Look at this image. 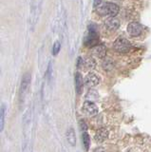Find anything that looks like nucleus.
I'll list each match as a JSON object with an SVG mask.
<instances>
[{
  "mask_svg": "<svg viewBox=\"0 0 151 152\" xmlns=\"http://www.w3.org/2000/svg\"><path fill=\"white\" fill-rule=\"evenodd\" d=\"M98 12L102 15H109L110 17H115L119 12V7L113 3H106L104 6L98 8Z\"/></svg>",
  "mask_w": 151,
  "mask_h": 152,
  "instance_id": "nucleus-1",
  "label": "nucleus"
},
{
  "mask_svg": "<svg viewBox=\"0 0 151 152\" xmlns=\"http://www.w3.org/2000/svg\"><path fill=\"white\" fill-rule=\"evenodd\" d=\"M113 48L117 52H120V53H125V52H128L130 48H131V44L130 42L125 39V38L123 37H119L115 40L114 44H113Z\"/></svg>",
  "mask_w": 151,
  "mask_h": 152,
  "instance_id": "nucleus-2",
  "label": "nucleus"
},
{
  "mask_svg": "<svg viewBox=\"0 0 151 152\" xmlns=\"http://www.w3.org/2000/svg\"><path fill=\"white\" fill-rule=\"evenodd\" d=\"M85 85L88 88H94L100 83V77L94 72H89L86 77H85Z\"/></svg>",
  "mask_w": 151,
  "mask_h": 152,
  "instance_id": "nucleus-3",
  "label": "nucleus"
},
{
  "mask_svg": "<svg viewBox=\"0 0 151 152\" xmlns=\"http://www.w3.org/2000/svg\"><path fill=\"white\" fill-rule=\"evenodd\" d=\"M126 31H127V32H128V34L130 36L136 37V36L141 35L142 31H143V28H142V26L140 25L139 23L131 22V23L128 24V25H127Z\"/></svg>",
  "mask_w": 151,
  "mask_h": 152,
  "instance_id": "nucleus-4",
  "label": "nucleus"
},
{
  "mask_svg": "<svg viewBox=\"0 0 151 152\" xmlns=\"http://www.w3.org/2000/svg\"><path fill=\"white\" fill-rule=\"evenodd\" d=\"M83 110L86 112L88 115L93 116L98 113V107L94 103L90 101H86L83 104Z\"/></svg>",
  "mask_w": 151,
  "mask_h": 152,
  "instance_id": "nucleus-5",
  "label": "nucleus"
},
{
  "mask_svg": "<svg viewBox=\"0 0 151 152\" xmlns=\"http://www.w3.org/2000/svg\"><path fill=\"white\" fill-rule=\"evenodd\" d=\"M97 41H98L97 33L95 32V31H94L93 28H89L88 35L86 37V39H85V45L88 47H92L93 45H96Z\"/></svg>",
  "mask_w": 151,
  "mask_h": 152,
  "instance_id": "nucleus-6",
  "label": "nucleus"
},
{
  "mask_svg": "<svg viewBox=\"0 0 151 152\" xmlns=\"http://www.w3.org/2000/svg\"><path fill=\"white\" fill-rule=\"evenodd\" d=\"M31 82V74L30 73H25L23 76L22 81H21V88H20V93L21 96H24V94L27 91V88L29 87Z\"/></svg>",
  "mask_w": 151,
  "mask_h": 152,
  "instance_id": "nucleus-7",
  "label": "nucleus"
},
{
  "mask_svg": "<svg viewBox=\"0 0 151 152\" xmlns=\"http://www.w3.org/2000/svg\"><path fill=\"white\" fill-rule=\"evenodd\" d=\"M108 136V130L107 129V128H100L97 133L95 134V137H94V139H95V142H103L104 141H106V139L107 138Z\"/></svg>",
  "mask_w": 151,
  "mask_h": 152,
  "instance_id": "nucleus-8",
  "label": "nucleus"
},
{
  "mask_svg": "<svg viewBox=\"0 0 151 152\" xmlns=\"http://www.w3.org/2000/svg\"><path fill=\"white\" fill-rule=\"evenodd\" d=\"M106 26L107 28V30L109 31H116L120 26V22L118 19H116L115 17H110L108 18L106 21Z\"/></svg>",
  "mask_w": 151,
  "mask_h": 152,
  "instance_id": "nucleus-9",
  "label": "nucleus"
},
{
  "mask_svg": "<svg viewBox=\"0 0 151 152\" xmlns=\"http://www.w3.org/2000/svg\"><path fill=\"white\" fill-rule=\"evenodd\" d=\"M84 83H85V81H83L82 75L80 74L79 72L75 73V88H76V92L78 94H81L82 93Z\"/></svg>",
  "mask_w": 151,
  "mask_h": 152,
  "instance_id": "nucleus-10",
  "label": "nucleus"
},
{
  "mask_svg": "<svg viewBox=\"0 0 151 152\" xmlns=\"http://www.w3.org/2000/svg\"><path fill=\"white\" fill-rule=\"evenodd\" d=\"M66 136H67V140L69 142L70 145L74 146L76 145V135H75V132L73 130V128H69L67 133H66Z\"/></svg>",
  "mask_w": 151,
  "mask_h": 152,
  "instance_id": "nucleus-11",
  "label": "nucleus"
},
{
  "mask_svg": "<svg viewBox=\"0 0 151 152\" xmlns=\"http://www.w3.org/2000/svg\"><path fill=\"white\" fill-rule=\"evenodd\" d=\"M92 53L98 58H104L106 55V48L104 46H96L92 49Z\"/></svg>",
  "mask_w": 151,
  "mask_h": 152,
  "instance_id": "nucleus-12",
  "label": "nucleus"
},
{
  "mask_svg": "<svg viewBox=\"0 0 151 152\" xmlns=\"http://www.w3.org/2000/svg\"><path fill=\"white\" fill-rule=\"evenodd\" d=\"M82 141H83V144H84V146H85V149H86V151H88L89 150V146H90V136H89V134L87 131L83 132Z\"/></svg>",
  "mask_w": 151,
  "mask_h": 152,
  "instance_id": "nucleus-13",
  "label": "nucleus"
},
{
  "mask_svg": "<svg viewBox=\"0 0 151 152\" xmlns=\"http://www.w3.org/2000/svg\"><path fill=\"white\" fill-rule=\"evenodd\" d=\"M102 66H103V69L105 70L110 71V70H112L113 69H114L115 64H114V62H113L112 60H110V59H105L103 61V63H102Z\"/></svg>",
  "mask_w": 151,
  "mask_h": 152,
  "instance_id": "nucleus-14",
  "label": "nucleus"
},
{
  "mask_svg": "<svg viewBox=\"0 0 151 152\" xmlns=\"http://www.w3.org/2000/svg\"><path fill=\"white\" fill-rule=\"evenodd\" d=\"M5 104H1V108H0V129L3 130L4 127V121H5Z\"/></svg>",
  "mask_w": 151,
  "mask_h": 152,
  "instance_id": "nucleus-15",
  "label": "nucleus"
},
{
  "mask_svg": "<svg viewBox=\"0 0 151 152\" xmlns=\"http://www.w3.org/2000/svg\"><path fill=\"white\" fill-rule=\"evenodd\" d=\"M60 49H61V44L59 41H56L54 43V45L53 47V55H57L58 52L60 51Z\"/></svg>",
  "mask_w": 151,
  "mask_h": 152,
  "instance_id": "nucleus-16",
  "label": "nucleus"
},
{
  "mask_svg": "<svg viewBox=\"0 0 151 152\" xmlns=\"http://www.w3.org/2000/svg\"><path fill=\"white\" fill-rule=\"evenodd\" d=\"M86 66H88L89 69H93L94 66H95V62H94L93 59L88 58L86 60Z\"/></svg>",
  "mask_w": 151,
  "mask_h": 152,
  "instance_id": "nucleus-17",
  "label": "nucleus"
},
{
  "mask_svg": "<svg viewBox=\"0 0 151 152\" xmlns=\"http://www.w3.org/2000/svg\"><path fill=\"white\" fill-rule=\"evenodd\" d=\"M79 127H80V129H81L83 132L88 130V126L86 125V123H85L84 121H80V123H79Z\"/></svg>",
  "mask_w": 151,
  "mask_h": 152,
  "instance_id": "nucleus-18",
  "label": "nucleus"
},
{
  "mask_svg": "<svg viewBox=\"0 0 151 152\" xmlns=\"http://www.w3.org/2000/svg\"><path fill=\"white\" fill-rule=\"evenodd\" d=\"M102 3V0H93V5L94 7H98L100 6V4Z\"/></svg>",
  "mask_w": 151,
  "mask_h": 152,
  "instance_id": "nucleus-19",
  "label": "nucleus"
},
{
  "mask_svg": "<svg viewBox=\"0 0 151 152\" xmlns=\"http://www.w3.org/2000/svg\"><path fill=\"white\" fill-rule=\"evenodd\" d=\"M82 65H83V59L81 58V57H79V58H78V64H77L78 68H80Z\"/></svg>",
  "mask_w": 151,
  "mask_h": 152,
  "instance_id": "nucleus-20",
  "label": "nucleus"
}]
</instances>
